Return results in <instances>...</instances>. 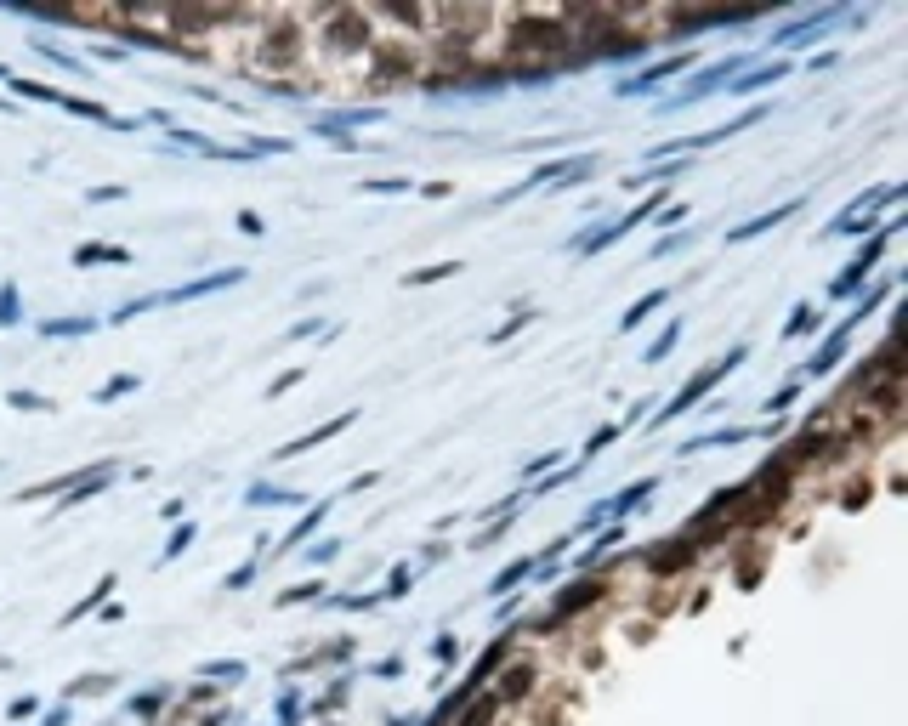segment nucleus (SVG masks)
<instances>
[{"label": "nucleus", "mask_w": 908, "mask_h": 726, "mask_svg": "<svg viewBox=\"0 0 908 726\" xmlns=\"http://www.w3.org/2000/svg\"><path fill=\"white\" fill-rule=\"evenodd\" d=\"M738 363H744V347H732V352H727V358H716V363H710V369H704V375H699V380H692V386H687V392H675V404L665 409V420H670V414H687V409H692V404H699V397H704V392H710V386H716L721 375H727V369H738Z\"/></svg>", "instance_id": "f257e3e1"}, {"label": "nucleus", "mask_w": 908, "mask_h": 726, "mask_svg": "<svg viewBox=\"0 0 908 726\" xmlns=\"http://www.w3.org/2000/svg\"><path fill=\"white\" fill-rule=\"evenodd\" d=\"M692 551H699L692 539H665V551H653L648 567H653V574H675L682 562H692Z\"/></svg>", "instance_id": "f03ea898"}, {"label": "nucleus", "mask_w": 908, "mask_h": 726, "mask_svg": "<svg viewBox=\"0 0 908 726\" xmlns=\"http://www.w3.org/2000/svg\"><path fill=\"white\" fill-rule=\"evenodd\" d=\"M596 596H602V584H596V579H585V584H574V591H568V596L557 601V619H568V613H579L585 601H596Z\"/></svg>", "instance_id": "7ed1b4c3"}, {"label": "nucleus", "mask_w": 908, "mask_h": 726, "mask_svg": "<svg viewBox=\"0 0 908 726\" xmlns=\"http://www.w3.org/2000/svg\"><path fill=\"white\" fill-rule=\"evenodd\" d=\"M528 687H534V670H528V664H517V670L505 675V687L495 692V698H500V704H505V698H522V692H528Z\"/></svg>", "instance_id": "20e7f679"}, {"label": "nucleus", "mask_w": 908, "mask_h": 726, "mask_svg": "<svg viewBox=\"0 0 908 726\" xmlns=\"http://www.w3.org/2000/svg\"><path fill=\"white\" fill-rule=\"evenodd\" d=\"M665 301H670V290H653V296H648V301H636V306H630V313H625V330H636V323H642V318H648V313H653V306H665Z\"/></svg>", "instance_id": "39448f33"}, {"label": "nucleus", "mask_w": 908, "mask_h": 726, "mask_svg": "<svg viewBox=\"0 0 908 726\" xmlns=\"http://www.w3.org/2000/svg\"><path fill=\"white\" fill-rule=\"evenodd\" d=\"M495 715H500V698H483V704H477L471 715H466V726H488Z\"/></svg>", "instance_id": "423d86ee"}, {"label": "nucleus", "mask_w": 908, "mask_h": 726, "mask_svg": "<svg viewBox=\"0 0 908 726\" xmlns=\"http://www.w3.org/2000/svg\"><path fill=\"white\" fill-rule=\"evenodd\" d=\"M449 273H460V267H449V261H443V267H426V273H414V284H432V278H449Z\"/></svg>", "instance_id": "0eeeda50"}, {"label": "nucleus", "mask_w": 908, "mask_h": 726, "mask_svg": "<svg viewBox=\"0 0 908 726\" xmlns=\"http://www.w3.org/2000/svg\"><path fill=\"white\" fill-rule=\"evenodd\" d=\"M806 330H812V306H800L795 323H789V335H806Z\"/></svg>", "instance_id": "6e6552de"}]
</instances>
